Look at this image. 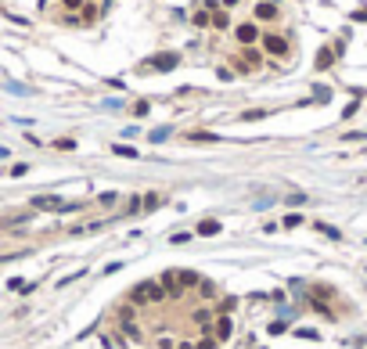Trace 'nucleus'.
Masks as SVG:
<instances>
[{
  "label": "nucleus",
  "instance_id": "6",
  "mask_svg": "<svg viewBox=\"0 0 367 349\" xmlns=\"http://www.w3.org/2000/svg\"><path fill=\"white\" fill-rule=\"evenodd\" d=\"M212 335H216V342H231V335H234L231 313H216V328H212Z\"/></svg>",
  "mask_w": 367,
  "mask_h": 349
},
{
  "label": "nucleus",
  "instance_id": "35",
  "mask_svg": "<svg viewBox=\"0 0 367 349\" xmlns=\"http://www.w3.org/2000/svg\"><path fill=\"white\" fill-rule=\"evenodd\" d=\"M61 4H65L69 11H76V7H83V4H87V0H61Z\"/></svg>",
  "mask_w": 367,
  "mask_h": 349
},
{
  "label": "nucleus",
  "instance_id": "31",
  "mask_svg": "<svg viewBox=\"0 0 367 349\" xmlns=\"http://www.w3.org/2000/svg\"><path fill=\"white\" fill-rule=\"evenodd\" d=\"M148 108H151L148 101H137V104H133V112H137V115H148Z\"/></svg>",
  "mask_w": 367,
  "mask_h": 349
},
{
  "label": "nucleus",
  "instance_id": "23",
  "mask_svg": "<svg viewBox=\"0 0 367 349\" xmlns=\"http://www.w3.org/2000/svg\"><path fill=\"white\" fill-rule=\"evenodd\" d=\"M302 223V216H299V212H288V216H284V223L281 227H299Z\"/></svg>",
  "mask_w": 367,
  "mask_h": 349
},
{
  "label": "nucleus",
  "instance_id": "18",
  "mask_svg": "<svg viewBox=\"0 0 367 349\" xmlns=\"http://www.w3.org/2000/svg\"><path fill=\"white\" fill-rule=\"evenodd\" d=\"M112 151H115V155H122V159H137V151L126 148V144H112Z\"/></svg>",
  "mask_w": 367,
  "mask_h": 349
},
{
  "label": "nucleus",
  "instance_id": "24",
  "mask_svg": "<svg viewBox=\"0 0 367 349\" xmlns=\"http://www.w3.org/2000/svg\"><path fill=\"white\" fill-rule=\"evenodd\" d=\"M313 97H317V101H320V104H324V101H328V97H331V90H328V87H317V90H313Z\"/></svg>",
  "mask_w": 367,
  "mask_h": 349
},
{
  "label": "nucleus",
  "instance_id": "3",
  "mask_svg": "<svg viewBox=\"0 0 367 349\" xmlns=\"http://www.w3.org/2000/svg\"><path fill=\"white\" fill-rule=\"evenodd\" d=\"M234 36H238L241 47H256V40H263V33H259L256 22H241V25L234 29Z\"/></svg>",
  "mask_w": 367,
  "mask_h": 349
},
{
  "label": "nucleus",
  "instance_id": "2",
  "mask_svg": "<svg viewBox=\"0 0 367 349\" xmlns=\"http://www.w3.org/2000/svg\"><path fill=\"white\" fill-rule=\"evenodd\" d=\"M33 205L47 209V212H72V209H80V202H61V198H54V194H36Z\"/></svg>",
  "mask_w": 367,
  "mask_h": 349
},
{
  "label": "nucleus",
  "instance_id": "14",
  "mask_svg": "<svg viewBox=\"0 0 367 349\" xmlns=\"http://www.w3.org/2000/svg\"><path fill=\"white\" fill-rule=\"evenodd\" d=\"M194 231L202 234V238H212V234H220V223H216V220H202V223L194 227Z\"/></svg>",
  "mask_w": 367,
  "mask_h": 349
},
{
  "label": "nucleus",
  "instance_id": "33",
  "mask_svg": "<svg viewBox=\"0 0 367 349\" xmlns=\"http://www.w3.org/2000/svg\"><path fill=\"white\" fill-rule=\"evenodd\" d=\"M263 115H267V112H259V108H256V112H245L241 119H245V123H252V119H263Z\"/></svg>",
  "mask_w": 367,
  "mask_h": 349
},
{
  "label": "nucleus",
  "instance_id": "9",
  "mask_svg": "<svg viewBox=\"0 0 367 349\" xmlns=\"http://www.w3.org/2000/svg\"><path fill=\"white\" fill-rule=\"evenodd\" d=\"M256 18L259 22H274V18H277V7H274L270 0H263V4H256Z\"/></svg>",
  "mask_w": 367,
  "mask_h": 349
},
{
  "label": "nucleus",
  "instance_id": "32",
  "mask_svg": "<svg viewBox=\"0 0 367 349\" xmlns=\"http://www.w3.org/2000/svg\"><path fill=\"white\" fill-rule=\"evenodd\" d=\"M94 18H97V7H90V4H87V11H83V22H94Z\"/></svg>",
  "mask_w": 367,
  "mask_h": 349
},
{
  "label": "nucleus",
  "instance_id": "17",
  "mask_svg": "<svg viewBox=\"0 0 367 349\" xmlns=\"http://www.w3.org/2000/svg\"><path fill=\"white\" fill-rule=\"evenodd\" d=\"M212 25H216V29H227V25H231V18H227L223 11H212Z\"/></svg>",
  "mask_w": 367,
  "mask_h": 349
},
{
  "label": "nucleus",
  "instance_id": "5",
  "mask_svg": "<svg viewBox=\"0 0 367 349\" xmlns=\"http://www.w3.org/2000/svg\"><path fill=\"white\" fill-rule=\"evenodd\" d=\"M180 65V54H155L151 62H144V69H159V72H170V69H177Z\"/></svg>",
  "mask_w": 367,
  "mask_h": 349
},
{
  "label": "nucleus",
  "instance_id": "29",
  "mask_svg": "<svg viewBox=\"0 0 367 349\" xmlns=\"http://www.w3.org/2000/svg\"><path fill=\"white\" fill-rule=\"evenodd\" d=\"M357 108H360L357 101H353V104H346V108H342V119H353V115H357Z\"/></svg>",
  "mask_w": 367,
  "mask_h": 349
},
{
  "label": "nucleus",
  "instance_id": "34",
  "mask_svg": "<svg viewBox=\"0 0 367 349\" xmlns=\"http://www.w3.org/2000/svg\"><path fill=\"white\" fill-rule=\"evenodd\" d=\"M159 202H162L159 194H148V202H144V209H159Z\"/></svg>",
  "mask_w": 367,
  "mask_h": 349
},
{
  "label": "nucleus",
  "instance_id": "1",
  "mask_svg": "<svg viewBox=\"0 0 367 349\" xmlns=\"http://www.w3.org/2000/svg\"><path fill=\"white\" fill-rule=\"evenodd\" d=\"M162 299H166L162 281H141V284H133V292H130V302H137V306H148V302H162Z\"/></svg>",
  "mask_w": 367,
  "mask_h": 349
},
{
  "label": "nucleus",
  "instance_id": "21",
  "mask_svg": "<svg viewBox=\"0 0 367 349\" xmlns=\"http://www.w3.org/2000/svg\"><path fill=\"white\" fill-rule=\"evenodd\" d=\"M234 306H238V299H234V295H227V299L220 302V310H216V313H231Z\"/></svg>",
  "mask_w": 367,
  "mask_h": 349
},
{
  "label": "nucleus",
  "instance_id": "19",
  "mask_svg": "<svg viewBox=\"0 0 367 349\" xmlns=\"http://www.w3.org/2000/svg\"><path fill=\"white\" fill-rule=\"evenodd\" d=\"M220 342H216V335H202L198 339V349H216Z\"/></svg>",
  "mask_w": 367,
  "mask_h": 349
},
{
  "label": "nucleus",
  "instance_id": "20",
  "mask_svg": "<svg viewBox=\"0 0 367 349\" xmlns=\"http://www.w3.org/2000/svg\"><path fill=\"white\" fill-rule=\"evenodd\" d=\"M313 227H317V231H320V234H324V238H339V231H335V227H331V223H313Z\"/></svg>",
  "mask_w": 367,
  "mask_h": 349
},
{
  "label": "nucleus",
  "instance_id": "7",
  "mask_svg": "<svg viewBox=\"0 0 367 349\" xmlns=\"http://www.w3.org/2000/svg\"><path fill=\"white\" fill-rule=\"evenodd\" d=\"M212 317H216V313L202 306V310H194V313H191V321H194V324H198V328H202L205 335H209V324H212Z\"/></svg>",
  "mask_w": 367,
  "mask_h": 349
},
{
  "label": "nucleus",
  "instance_id": "27",
  "mask_svg": "<svg viewBox=\"0 0 367 349\" xmlns=\"http://www.w3.org/2000/svg\"><path fill=\"white\" fill-rule=\"evenodd\" d=\"M115 198H119V194H115V191H104V194H101V198H97V202H101V205H112Z\"/></svg>",
  "mask_w": 367,
  "mask_h": 349
},
{
  "label": "nucleus",
  "instance_id": "30",
  "mask_svg": "<svg viewBox=\"0 0 367 349\" xmlns=\"http://www.w3.org/2000/svg\"><path fill=\"white\" fill-rule=\"evenodd\" d=\"M25 170H29V166H25V162H18V166H11L7 173H11V176H25Z\"/></svg>",
  "mask_w": 367,
  "mask_h": 349
},
{
  "label": "nucleus",
  "instance_id": "10",
  "mask_svg": "<svg viewBox=\"0 0 367 349\" xmlns=\"http://www.w3.org/2000/svg\"><path fill=\"white\" fill-rule=\"evenodd\" d=\"M310 306H313V313L324 317V321H335V317H339V313L331 310V302H324V299H310Z\"/></svg>",
  "mask_w": 367,
  "mask_h": 349
},
{
  "label": "nucleus",
  "instance_id": "37",
  "mask_svg": "<svg viewBox=\"0 0 367 349\" xmlns=\"http://www.w3.org/2000/svg\"><path fill=\"white\" fill-rule=\"evenodd\" d=\"M220 4H223V7H234V4H238V0H220Z\"/></svg>",
  "mask_w": 367,
  "mask_h": 349
},
{
  "label": "nucleus",
  "instance_id": "8",
  "mask_svg": "<svg viewBox=\"0 0 367 349\" xmlns=\"http://www.w3.org/2000/svg\"><path fill=\"white\" fill-rule=\"evenodd\" d=\"M177 281H180V288H198L205 277H198L194 270H177Z\"/></svg>",
  "mask_w": 367,
  "mask_h": 349
},
{
  "label": "nucleus",
  "instance_id": "36",
  "mask_svg": "<svg viewBox=\"0 0 367 349\" xmlns=\"http://www.w3.org/2000/svg\"><path fill=\"white\" fill-rule=\"evenodd\" d=\"M177 349H198V342H180Z\"/></svg>",
  "mask_w": 367,
  "mask_h": 349
},
{
  "label": "nucleus",
  "instance_id": "22",
  "mask_svg": "<svg viewBox=\"0 0 367 349\" xmlns=\"http://www.w3.org/2000/svg\"><path fill=\"white\" fill-rule=\"evenodd\" d=\"M198 292H202L205 299H212V295H216V288H212V281H202V284H198Z\"/></svg>",
  "mask_w": 367,
  "mask_h": 349
},
{
  "label": "nucleus",
  "instance_id": "25",
  "mask_svg": "<svg viewBox=\"0 0 367 349\" xmlns=\"http://www.w3.org/2000/svg\"><path fill=\"white\" fill-rule=\"evenodd\" d=\"M122 331H126V335H130V339H141V328H137L133 321H130V324H122Z\"/></svg>",
  "mask_w": 367,
  "mask_h": 349
},
{
  "label": "nucleus",
  "instance_id": "13",
  "mask_svg": "<svg viewBox=\"0 0 367 349\" xmlns=\"http://www.w3.org/2000/svg\"><path fill=\"white\" fill-rule=\"evenodd\" d=\"M331 295H335V292H331V284H320V281L310 284V299H324V302H328Z\"/></svg>",
  "mask_w": 367,
  "mask_h": 349
},
{
  "label": "nucleus",
  "instance_id": "4",
  "mask_svg": "<svg viewBox=\"0 0 367 349\" xmlns=\"http://www.w3.org/2000/svg\"><path fill=\"white\" fill-rule=\"evenodd\" d=\"M263 51L274 54V58H284V54H288V40H284L281 33H267V36H263Z\"/></svg>",
  "mask_w": 367,
  "mask_h": 349
},
{
  "label": "nucleus",
  "instance_id": "26",
  "mask_svg": "<svg viewBox=\"0 0 367 349\" xmlns=\"http://www.w3.org/2000/svg\"><path fill=\"white\" fill-rule=\"evenodd\" d=\"M166 137H170V126H159L155 133H151V141H166Z\"/></svg>",
  "mask_w": 367,
  "mask_h": 349
},
{
  "label": "nucleus",
  "instance_id": "12",
  "mask_svg": "<svg viewBox=\"0 0 367 349\" xmlns=\"http://www.w3.org/2000/svg\"><path fill=\"white\" fill-rule=\"evenodd\" d=\"M187 141H194V144H216L220 137H216V133H209V130H194V133H187Z\"/></svg>",
  "mask_w": 367,
  "mask_h": 349
},
{
  "label": "nucleus",
  "instance_id": "16",
  "mask_svg": "<svg viewBox=\"0 0 367 349\" xmlns=\"http://www.w3.org/2000/svg\"><path fill=\"white\" fill-rule=\"evenodd\" d=\"M191 22H194L198 29H202V25H212V14H209V11H194V14H191Z\"/></svg>",
  "mask_w": 367,
  "mask_h": 349
},
{
  "label": "nucleus",
  "instance_id": "11",
  "mask_svg": "<svg viewBox=\"0 0 367 349\" xmlns=\"http://www.w3.org/2000/svg\"><path fill=\"white\" fill-rule=\"evenodd\" d=\"M259 62H263V58H259V51H256V47H245V51H241V62H238V65H241V69H256Z\"/></svg>",
  "mask_w": 367,
  "mask_h": 349
},
{
  "label": "nucleus",
  "instance_id": "28",
  "mask_svg": "<svg viewBox=\"0 0 367 349\" xmlns=\"http://www.w3.org/2000/svg\"><path fill=\"white\" fill-rule=\"evenodd\" d=\"M295 335H299V339H313V342H317V331H313V328H299Z\"/></svg>",
  "mask_w": 367,
  "mask_h": 349
},
{
  "label": "nucleus",
  "instance_id": "15",
  "mask_svg": "<svg viewBox=\"0 0 367 349\" xmlns=\"http://www.w3.org/2000/svg\"><path fill=\"white\" fill-rule=\"evenodd\" d=\"M331 65H335V51H331V47H324V51L317 54V69L324 72V69H331Z\"/></svg>",
  "mask_w": 367,
  "mask_h": 349
}]
</instances>
